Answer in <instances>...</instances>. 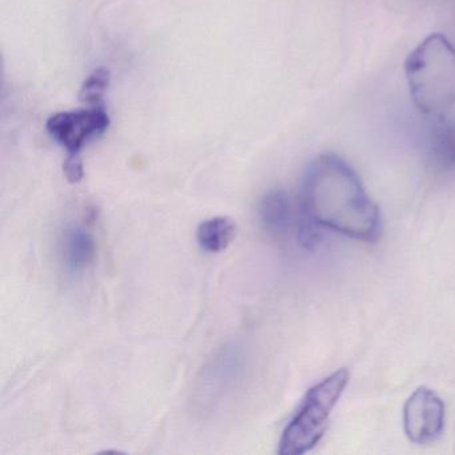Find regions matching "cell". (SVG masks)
Wrapping results in <instances>:
<instances>
[{"label":"cell","instance_id":"obj_4","mask_svg":"<svg viewBox=\"0 0 455 455\" xmlns=\"http://www.w3.org/2000/svg\"><path fill=\"white\" fill-rule=\"evenodd\" d=\"M108 126L110 116L103 103L92 105L89 108L55 114L46 124L50 137L66 148L68 156H79L87 143L102 137Z\"/></svg>","mask_w":455,"mask_h":455},{"label":"cell","instance_id":"obj_1","mask_svg":"<svg viewBox=\"0 0 455 455\" xmlns=\"http://www.w3.org/2000/svg\"><path fill=\"white\" fill-rule=\"evenodd\" d=\"M300 204L306 220L350 238L372 241L379 234L377 206L355 172L335 154H323L308 164Z\"/></svg>","mask_w":455,"mask_h":455},{"label":"cell","instance_id":"obj_8","mask_svg":"<svg viewBox=\"0 0 455 455\" xmlns=\"http://www.w3.org/2000/svg\"><path fill=\"white\" fill-rule=\"evenodd\" d=\"M236 235V225L231 218L215 217L204 220L196 230V241L207 252H220L230 246Z\"/></svg>","mask_w":455,"mask_h":455},{"label":"cell","instance_id":"obj_10","mask_svg":"<svg viewBox=\"0 0 455 455\" xmlns=\"http://www.w3.org/2000/svg\"><path fill=\"white\" fill-rule=\"evenodd\" d=\"M108 84H110V73L106 68H98L82 86V100L89 105H102L103 95Z\"/></svg>","mask_w":455,"mask_h":455},{"label":"cell","instance_id":"obj_9","mask_svg":"<svg viewBox=\"0 0 455 455\" xmlns=\"http://www.w3.org/2000/svg\"><path fill=\"white\" fill-rule=\"evenodd\" d=\"M259 220L267 230L283 233L291 222V202L286 193L273 190L259 204Z\"/></svg>","mask_w":455,"mask_h":455},{"label":"cell","instance_id":"obj_2","mask_svg":"<svg viewBox=\"0 0 455 455\" xmlns=\"http://www.w3.org/2000/svg\"><path fill=\"white\" fill-rule=\"evenodd\" d=\"M410 95L426 116H443L455 105V47L442 34L423 39L404 63Z\"/></svg>","mask_w":455,"mask_h":455},{"label":"cell","instance_id":"obj_3","mask_svg":"<svg viewBox=\"0 0 455 455\" xmlns=\"http://www.w3.org/2000/svg\"><path fill=\"white\" fill-rule=\"evenodd\" d=\"M347 383V370L339 369L306 393L302 403L282 433L279 454H305L318 444Z\"/></svg>","mask_w":455,"mask_h":455},{"label":"cell","instance_id":"obj_5","mask_svg":"<svg viewBox=\"0 0 455 455\" xmlns=\"http://www.w3.org/2000/svg\"><path fill=\"white\" fill-rule=\"evenodd\" d=\"M443 401L426 386H419L403 406V428L412 443H431L441 436L444 427Z\"/></svg>","mask_w":455,"mask_h":455},{"label":"cell","instance_id":"obj_11","mask_svg":"<svg viewBox=\"0 0 455 455\" xmlns=\"http://www.w3.org/2000/svg\"><path fill=\"white\" fill-rule=\"evenodd\" d=\"M63 170H65L66 177L71 183L79 182L84 178V164H82L79 156H68Z\"/></svg>","mask_w":455,"mask_h":455},{"label":"cell","instance_id":"obj_6","mask_svg":"<svg viewBox=\"0 0 455 455\" xmlns=\"http://www.w3.org/2000/svg\"><path fill=\"white\" fill-rule=\"evenodd\" d=\"M427 135V158L439 174L455 175V119L438 116Z\"/></svg>","mask_w":455,"mask_h":455},{"label":"cell","instance_id":"obj_7","mask_svg":"<svg viewBox=\"0 0 455 455\" xmlns=\"http://www.w3.org/2000/svg\"><path fill=\"white\" fill-rule=\"evenodd\" d=\"M65 259L73 273L84 270L95 258V239L89 230L76 226L65 235Z\"/></svg>","mask_w":455,"mask_h":455}]
</instances>
